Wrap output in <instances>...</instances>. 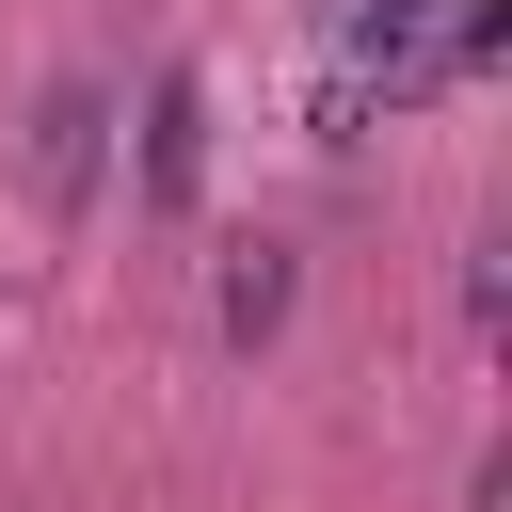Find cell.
I'll list each match as a JSON object with an SVG mask.
<instances>
[{"label": "cell", "mask_w": 512, "mask_h": 512, "mask_svg": "<svg viewBox=\"0 0 512 512\" xmlns=\"http://www.w3.org/2000/svg\"><path fill=\"white\" fill-rule=\"evenodd\" d=\"M96 160H112V96H96V80H48V96H32V192L80 208Z\"/></svg>", "instance_id": "1"}, {"label": "cell", "mask_w": 512, "mask_h": 512, "mask_svg": "<svg viewBox=\"0 0 512 512\" xmlns=\"http://www.w3.org/2000/svg\"><path fill=\"white\" fill-rule=\"evenodd\" d=\"M288 288H304V272H288V240H224V272H208V320L256 352V336H288Z\"/></svg>", "instance_id": "2"}, {"label": "cell", "mask_w": 512, "mask_h": 512, "mask_svg": "<svg viewBox=\"0 0 512 512\" xmlns=\"http://www.w3.org/2000/svg\"><path fill=\"white\" fill-rule=\"evenodd\" d=\"M192 176H208V80H160L144 96V192L192 208Z\"/></svg>", "instance_id": "3"}]
</instances>
